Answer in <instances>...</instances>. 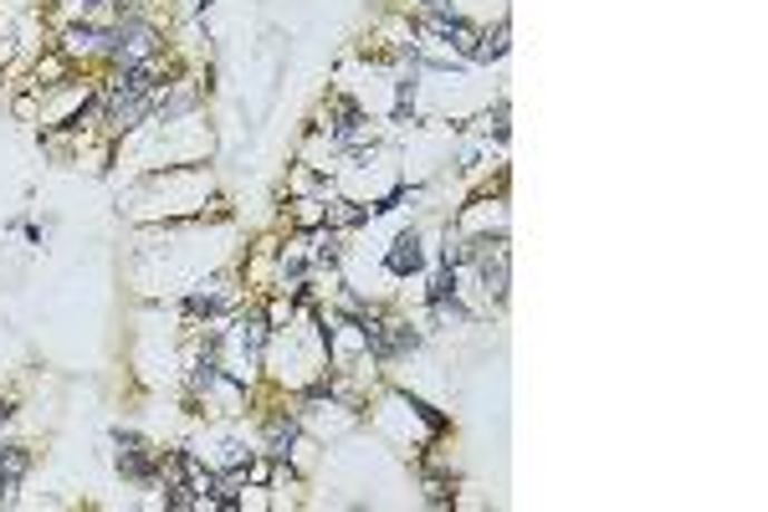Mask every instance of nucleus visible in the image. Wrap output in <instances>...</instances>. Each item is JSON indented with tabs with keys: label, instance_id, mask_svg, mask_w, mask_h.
Wrapping results in <instances>:
<instances>
[{
	"label": "nucleus",
	"instance_id": "obj_1",
	"mask_svg": "<svg viewBox=\"0 0 768 512\" xmlns=\"http://www.w3.org/2000/svg\"><path fill=\"white\" fill-rule=\"evenodd\" d=\"M154 51H159V31H154L144 16H124V21L108 31V57H114V62H124V67L149 62Z\"/></svg>",
	"mask_w": 768,
	"mask_h": 512
},
{
	"label": "nucleus",
	"instance_id": "obj_2",
	"mask_svg": "<svg viewBox=\"0 0 768 512\" xmlns=\"http://www.w3.org/2000/svg\"><path fill=\"white\" fill-rule=\"evenodd\" d=\"M266 318H256V313H246V318H236L231 323V333H226V348L236 354V380H246V374L256 370V358H262V348H266Z\"/></svg>",
	"mask_w": 768,
	"mask_h": 512
},
{
	"label": "nucleus",
	"instance_id": "obj_3",
	"mask_svg": "<svg viewBox=\"0 0 768 512\" xmlns=\"http://www.w3.org/2000/svg\"><path fill=\"white\" fill-rule=\"evenodd\" d=\"M154 88H159V57H149V62H134L124 67V72L108 82V92H103V102L114 108V102H128V98H154Z\"/></svg>",
	"mask_w": 768,
	"mask_h": 512
},
{
	"label": "nucleus",
	"instance_id": "obj_4",
	"mask_svg": "<svg viewBox=\"0 0 768 512\" xmlns=\"http://www.w3.org/2000/svg\"><path fill=\"white\" fill-rule=\"evenodd\" d=\"M118 472H124V476H134V482H149V476L159 472V456H154V451L144 446L139 435L118 431Z\"/></svg>",
	"mask_w": 768,
	"mask_h": 512
},
{
	"label": "nucleus",
	"instance_id": "obj_5",
	"mask_svg": "<svg viewBox=\"0 0 768 512\" xmlns=\"http://www.w3.org/2000/svg\"><path fill=\"white\" fill-rule=\"evenodd\" d=\"M189 313H195V318H211V313H221V307H236V287H231V277H211L201 287V293H189Z\"/></svg>",
	"mask_w": 768,
	"mask_h": 512
},
{
	"label": "nucleus",
	"instance_id": "obj_6",
	"mask_svg": "<svg viewBox=\"0 0 768 512\" xmlns=\"http://www.w3.org/2000/svg\"><path fill=\"white\" fill-rule=\"evenodd\" d=\"M31 472V451L21 446H0V502H16V486Z\"/></svg>",
	"mask_w": 768,
	"mask_h": 512
},
{
	"label": "nucleus",
	"instance_id": "obj_7",
	"mask_svg": "<svg viewBox=\"0 0 768 512\" xmlns=\"http://www.w3.org/2000/svg\"><path fill=\"white\" fill-rule=\"evenodd\" d=\"M385 267H390L395 277H405V272H420V242L410 236V230H405L400 242L390 246V256H385Z\"/></svg>",
	"mask_w": 768,
	"mask_h": 512
},
{
	"label": "nucleus",
	"instance_id": "obj_8",
	"mask_svg": "<svg viewBox=\"0 0 768 512\" xmlns=\"http://www.w3.org/2000/svg\"><path fill=\"white\" fill-rule=\"evenodd\" d=\"M292 441H298V421L292 415H272L266 421V456H288Z\"/></svg>",
	"mask_w": 768,
	"mask_h": 512
},
{
	"label": "nucleus",
	"instance_id": "obj_9",
	"mask_svg": "<svg viewBox=\"0 0 768 512\" xmlns=\"http://www.w3.org/2000/svg\"><path fill=\"white\" fill-rule=\"evenodd\" d=\"M114 6H118V11H124V16H139V6H144V0H114Z\"/></svg>",
	"mask_w": 768,
	"mask_h": 512
}]
</instances>
